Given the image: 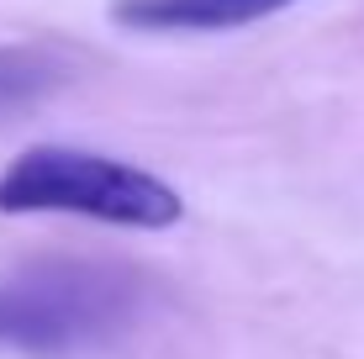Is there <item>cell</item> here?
I'll list each match as a JSON object with an SVG mask.
<instances>
[{"label":"cell","mask_w":364,"mask_h":359,"mask_svg":"<svg viewBox=\"0 0 364 359\" xmlns=\"http://www.w3.org/2000/svg\"><path fill=\"white\" fill-rule=\"evenodd\" d=\"M0 217H85L106 227L164 232L185 217V195L127 159L37 143L0 169Z\"/></svg>","instance_id":"obj_1"},{"label":"cell","mask_w":364,"mask_h":359,"mask_svg":"<svg viewBox=\"0 0 364 359\" xmlns=\"http://www.w3.org/2000/svg\"><path fill=\"white\" fill-rule=\"evenodd\" d=\"M301 0H111V21L127 32H237Z\"/></svg>","instance_id":"obj_3"},{"label":"cell","mask_w":364,"mask_h":359,"mask_svg":"<svg viewBox=\"0 0 364 359\" xmlns=\"http://www.w3.org/2000/svg\"><path fill=\"white\" fill-rule=\"evenodd\" d=\"M37 85H43V69H37L32 58L0 53V106H11V101H21V95H32Z\"/></svg>","instance_id":"obj_4"},{"label":"cell","mask_w":364,"mask_h":359,"mask_svg":"<svg viewBox=\"0 0 364 359\" xmlns=\"http://www.w3.org/2000/svg\"><path fill=\"white\" fill-rule=\"evenodd\" d=\"M137 286L106 264H27L0 275V349L58 359L127 328Z\"/></svg>","instance_id":"obj_2"}]
</instances>
